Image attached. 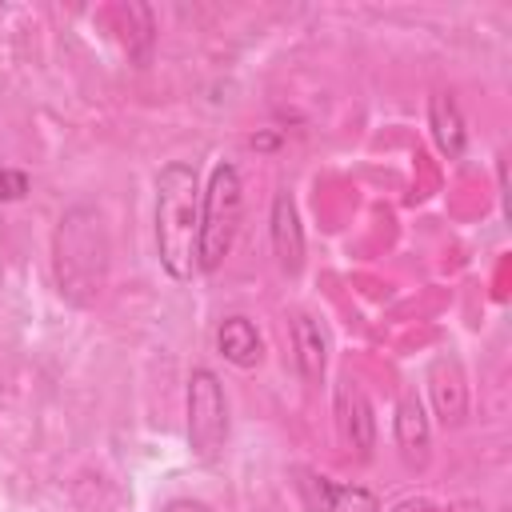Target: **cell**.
<instances>
[{
	"mask_svg": "<svg viewBox=\"0 0 512 512\" xmlns=\"http://www.w3.org/2000/svg\"><path fill=\"white\" fill-rule=\"evenodd\" d=\"M108 264H112V240L104 212L96 204H72L56 220L52 232V280L60 296L76 308H88L108 288Z\"/></svg>",
	"mask_w": 512,
	"mask_h": 512,
	"instance_id": "obj_1",
	"label": "cell"
},
{
	"mask_svg": "<svg viewBox=\"0 0 512 512\" xmlns=\"http://www.w3.org/2000/svg\"><path fill=\"white\" fill-rule=\"evenodd\" d=\"M196 228H200L196 168L172 160L156 176V252L172 280H192L196 272Z\"/></svg>",
	"mask_w": 512,
	"mask_h": 512,
	"instance_id": "obj_2",
	"label": "cell"
},
{
	"mask_svg": "<svg viewBox=\"0 0 512 512\" xmlns=\"http://www.w3.org/2000/svg\"><path fill=\"white\" fill-rule=\"evenodd\" d=\"M244 220V184L236 164H216L208 188L200 192V228H196V268L216 272L232 252V240Z\"/></svg>",
	"mask_w": 512,
	"mask_h": 512,
	"instance_id": "obj_3",
	"label": "cell"
},
{
	"mask_svg": "<svg viewBox=\"0 0 512 512\" xmlns=\"http://www.w3.org/2000/svg\"><path fill=\"white\" fill-rule=\"evenodd\" d=\"M184 408H188V448H192V456L204 460V464L220 460V452L228 444V396H224V384L212 368H192Z\"/></svg>",
	"mask_w": 512,
	"mask_h": 512,
	"instance_id": "obj_4",
	"label": "cell"
},
{
	"mask_svg": "<svg viewBox=\"0 0 512 512\" xmlns=\"http://www.w3.org/2000/svg\"><path fill=\"white\" fill-rule=\"evenodd\" d=\"M296 488L308 512H380V496L360 484H340L316 468H296Z\"/></svg>",
	"mask_w": 512,
	"mask_h": 512,
	"instance_id": "obj_5",
	"label": "cell"
},
{
	"mask_svg": "<svg viewBox=\"0 0 512 512\" xmlns=\"http://www.w3.org/2000/svg\"><path fill=\"white\" fill-rule=\"evenodd\" d=\"M336 428H340V440L360 460L372 456V448H376V416H372V404H368L364 388L352 376H344L336 384Z\"/></svg>",
	"mask_w": 512,
	"mask_h": 512,
	"instance_id": "obj_6",
	"label": "cell"
},
{
	"mask_svg": "<svg viewBox=\"0 0 512 512\" xmlns=\"http://www.w3.org/2000/svg\"><path fill=\"white\" fill-rule=\"evenodd\" d=\"M272 252H276V264L280 272L296 276L304 268V228H300V212H296V200L288 192H276L272 196Z\"/></svg>",
	"mask_w": 512,
	"mask_h": 512,
	"instance_id": "obj_7",
	"label": "cell"
},
{
	"mask_svg": "<svg viewBox=\"0 0 512 512\" xmlns=\"http://www.w3.org/2000/svg\"><path fill=\"white\" fill-rule=\"evenodd\" d=\"M292 360H296V372L308 384H320L324 380V368H328V336H324L320 320L308 316V312H296L292 316Z\"/></svg>",
	"mask_w": 512,
	"mask_h": 512,
	"instance_id": "obj_8",
	"label": "cell"
},
{
	"mask_svg": "<svg viewBox=\"0 0 512 512\" xmlns=\"http://www.w3.org/2000/svg\"><path fill=\"white\" fill-rule=\"evenodd\" d=\"M396 448L408 468L428 464V416H424V404L416 392H404L396 404Z\"/></svg>",
	"mask_w": 512,
	"mask_h": 512,
	"instance_id": "obj_9",
	"label": "cell"
},
{
	"mask_svg": "<svg viewBox=\"0 0 512 512\" xmlns=\"http://www.w3.org/2000/svg\"><path fill=\"white\" fill-rule=\"evenodd\" d=\"M432 400H436V416L444 424H464V412H468V388H464V376H460V364L452 356H436L432 372Z\"/></svg>",
	"mask_w": 512,
	"mask_h": 512,
	"instance_id": "obj_10",
	"label": "cell"
},
{
	"mask_svg": "<svg viewBox=\"0 0 512 512\" xmlns=\"http://www.w3.org/2000/svg\"><path fill=\"white\" fill-rule=\"evenodd\" d=\"M216 348H220V356H224L228 364H236V368H256V364L264 360V340H260L256 324H252L248 316H240V312L220 320V328H216Z\"/></svg>",
	"mask_w": 512,
	"mask_h": 512,
	"instance_id": "obj_11",
	"label": "cell"
},
{
	"mask_svg": "<svg viewBox=\"0 0 512 512\" xmlns=\"http://www.w3.org/2000/svg\"><path fill=\"white\" fill-rule=\"evenodd\" d=\"M428 120H432V136H436L440 152H444L448 160H456V156L464 152V140H468L456 100H452L448 92H436V96L428 100Z\"/></svg>",
	"mask_w": 512,
	"mask_h": 512,
	"instance_id": "obj_12",
	"label": "cell"
},
{
	"mask_svg": "<svg viewBox=\"0 0 512 512\" xmlns=\"http://www.w3.org/2000/svg\"><path fill=\"white\" fill-rule=\"evenodd\" d=\"M392 512H484L476 500H432V496H408Z\"/></svg>",
	"mask_w": 512,
	"mask_h": 512,
	"instance_id": "obj_13",
	"label": "cell"
},
{
	"mask_svg": "<svg viewBox=\"0 0 512 512\" xmlns=\"http://www.w3.org/2000/svg\"><path fill=\"white\" fill-rule=\"evenodd\" d=\"M24 192H28L24 172H0V200H20Z\"/></svg>",
	"mask_w": 512,
	"mask_h": 512,
	"instance_id": "obj_14",
	"label": "cell"
},
{
	"mask_svg": "<svg viewBox=\"0 0 512 512\" xmlns=\"http://www.w3.org/2000/svg\"><path fill=\"white\" fill-rule=\"evenodd\" d=\"M164 512H212V508H208V504H200V500L180 496V500H168V504H164Z\"/></svg>",
	"mask_w": 512,
	"mask_h": 512,
	"instance_id": "obj_15",
	"label": "cell"
},
{
	"mask_svg": "<svg viewBox=\"0 0 512 512\" xmlns=\"http://www.w3.org/2000/svg\"><path fill=\"white\" fill-rule=\"evenodd\" d=\"M0 16H4V4H0Z\"/></svg>",
	"mask_w": 512,
	"mask_h": 512,
	"instance_id": "obj_16",
	"label": "cell"
}]
</instances>
